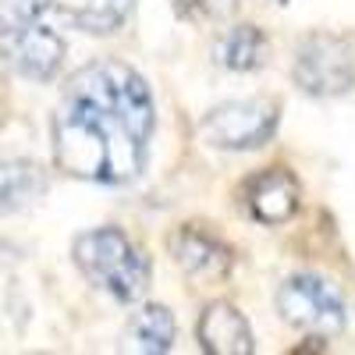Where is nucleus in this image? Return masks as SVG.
I'll return each mask as SVG.
<instances>
[{"label": "nucleus", "instance_id": "nucleus-15", "mask_svg": "<svg viewBox=\"0 0 355 355\" xmlns=\"http://www.w3.org/2000/svg\"><path fill=\"white\" fill-rule=\"evenodd\" d=\"M178 4H182V11H189L192 18L217 21V18H227L239 0H178Z\"/></svg>", "mask_w": 355, "mask_h": 355}, {"label": "nucleus", "instance_id": "nucleus-6", "mask_svg": "<svg viewBox=\"0 0 355 355\" xmlns=\"http://www.w3.org/2000/svg\"><path fill=\"white\" fill-rule=\"evenodd\" d=\"M8 61L18 75L33 78V82H46L64 64V40L50 25L28 21L25 28L8 36Z\"/></svg>", "mask_w": 355, "mask_h": 355}, {"label": "nucleus", "instance_id": "nucleus-16", "mask_svg": "<svg viewBox=\"0 0 355 355\" xmlns=\"http://www.w3.org/2000/svg\"><path fill=\"white\" fill-rule=\"evenodd\" d=\"M256 4H288V0H256Z\"/></svg>", "mask_w": 355, "mask_h": 355}, {"label": "nucleus", "instance_id": "nucleus-10", "mask_svg": "<svg viewBox=\"0 0 355 355\" xmlns=\"http://www.w3.org/2000/svg\"><path fill=\"white\" fill-rule=\"evenodd\" d=\"M46 192V174L28 160H0V214L28 210Z\"/></svg>", "mask_w": 355, "mask_h": 355}, {"label": "nucleus", "instance_id": "nucleus-8", "mask_svg": "<svg viewBox=\"0 0 355 355\" xmlns=\"http://www.w3.org/2000/svg\"><path fill=\"white\" fill-rule=\"evenodd\" d=\"M196 334H199L202 352H210V355H249L252 352V331H249L245 316L227 302L206 306Z\"/></svg>", "mask_w": 355, "mask_h": 355}, {"label": "nucleus", "instance_id": "nucleus-2", "mask_svg": "<svg viewBox=\"0 0 355 355\" xmlns=\"http://www.w3.org/2000/svg\"><path fill=\"white\" fill-rule=\"evenodd\" d=\"M75 263L78 270L114 295L117 302H135L142 299L146 284H150V259L142 249L117 227H96L75 239Z\"/></svg>", "mask_w": 355, "mask_h": 355}, {"label": "nucleus", "instance_id": "nucleus-9", "mask_svg": "<svg viewBox=\"0 0 355 355\" xmlns=\"http://www.w3.org/2000/svg\"><path fill=\"white\" fill-rule=\"evenodd\" d=\"M171 256L182 270L196 277H224L231 266V252L196 224H185L171 234Z\"/></svg>", "mask_w": 355, "mask_h": 355}, {"label": "nucleus", "instance_id": "nucleus-1", "mask_svg": "<svg viewBox=\"0 0 355 355\" xmlns=\"http://www.w3.org/2000/svg\"><path fill=\"white\" fill-rule=\"evenodd\" d=\"M157 125L146 82L121 61L82 68L53 114V160L85 182L125 185L139 178Z\"/></svg>", "mask_w": 355, "mask_h": 355}, {"label": "nucleus", "instance_id": "nucleus-12", "mask_svg": "<svg viewBox=\"0 0 355 355\" xmlns=\"http://www.w3.org/2000/svg\"><path fill=\"white\" fill-rule=\"evenodd\" d=\"M61 11L85 33H114L132 15V0H61Z\"/></svg>", "mask_w": 355, "mask_h": 355}, {"label": "nucleus", "instance_id": "nucleus-5", "mask_svg": "<svg viewBox=\"0 0 355 355\" xmlns=\"http://www.w3.org/2000/svg\"><path fill=\"white\" fill-rule=\"evenodd\" d=\"M295 82L313 96H341L355 85V53L341 36H309L295 53Z\"/></svg>", "mask_w": 355, "mask_h": 355}, {"label": "nucleus", "instance_id": "nucleus-11", "mask_svg": "<svg viewBox=\"0 0 355 355\" xmlns=\"http://www.w3.org/2000/svg\"><path fill=\"white\" fill-rule=\"evenodd\" d=\"M266 57V36L256 25H234L217 43V61L231 71H252Z\"/></svg>", "mask_w": 355, "mask_h": 355}, {"label": "nucleus", "instance_id": "nucleus-4", "mask_svg": "<svg viewBox=\"0 0 355 355\" xmlns=\"http://www.w3.org/2000/svg\"><path fill=\"white\" fill-rule=\"evenodd\" d=\"M281 107L274 100H227L202 121V139L217 150H259L277 132Z\"/></svg>", "mask_w": 355, "mask_h": 355}, {"label": "nucleus", "instance_id": "nucleus-7", "mask_svg": "<svg viewBox=\"0 0 355 355\" xmlns=\"http://www.w3.org/2000/svg\"><path fill=\"white\" fill-rule=\"evenodd\" d=\"M299 199H302V189L284 167L259 171L249 182V189H245L249 214L259 224H284V220H291L295 210H299Z\"/></svg>", "mask_w": 355, "mask_h": 355}, {"label": "nucleus", "instance_id": "nucleus-14", "mask_svg": "<svg viewBox=\"0 0 355 355\" xmlns=\"http://www.w3.org/2000/svg\"><path fill=\"white\" fill-rule=\"evenodd\" d=\"M50 0H0V36H11L46 11Z\"/></svg>", "mask_w": 355, "mask_h": 355}, {"label": "nucleus", "instance_id": "nucleus-13", "mask_svg": "<svg viewBox=\"0 0 355 355\" xmlns=\"http://www.w3.org/2000/svg\"><path fill=\"white\" fill-rule=\"evenodd\" d=\"M132 338L142 352H167L174 345V316L167 306H146L132 320Z\"/></svg>", "mask_w": 355, "mask_h": 355}, {"label": "nucleus", "instance_id": "nucleus-3", "mask_svg": "<svg viewBox=\"0 0 355 355\" xmlns=\"http://www.w3.org/2000/svg\"><path fill=\"white\" fill-rule=\"evenodd\" d=\"M277 309L284 323L309 334H341L345 331V299L341 291L316 274H295L277 291Z\"/></svg>", "mask_w": 355, "mask_h": 355}]
</instances>
